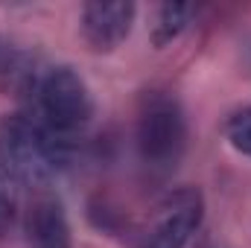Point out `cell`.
Listing matches in <instances>:
<instances>
[{
    "label": "cell",
    "mask_w": 251,
    "mask_h": 248,
    "mask_svg": "<svg viewBox=\"0 0 251 248\" xmlns=\"http://www.w3.org/2000/svg\"><path fill=\"white\" fill-rule=\"evenodd\" d=\"M0 167L9 178L44 190L64 173L67 149L32 114H6L0 117Z\"/></svg>",
    "instance_id": "cell-1"
},
{
    "label": "cell",
    "mask_w": 251,
    "mask_h": 248,
    "mask_svg": "<svg viewBox=\"0 0 251 248\" xmlns=\"http://www.w3.org/2000/svg\"><path fill=\"white\" fill-rule=\"evenodd\" d=\"M21 94L29 99L32 117L59 137L85 128L94 117L91 88L70 64L41 62Z\"/></svg>",
    "instance_id": "cell-2"
},
{
    "label": "cell",
    "mask_w": 251,
    "mask_h": 248,
    "mask_svg": "<svg viewBox=\"0 0 251 248\" xmlns=\"http://www.w3.org/2000/svg\"><path fill=\"white\" fill-rule=\"evenodd\" d=\"M134 143L140 161L155 173L178 167L187 149V117L181 102L167 91H146L137 105Z\"/></svg>",
    "instance_id": "cell-3"
},
{
    "label": "cell",
    "mask_w": 251,
    "mask_h": 248,
    "mask_svg": "<svg viewBox=\"0 0 251 248\" xmlns=\"http://www.w3.org/2000/svg\"><path fill=\"white\" fill-rule=\"evenodd\" d=\"M201 219H204L201 193L193 187L176 190L161 201V207L143 237V248H187L193 234L201 225Z\"/></svg>",
    "instance_id": "cell-4"
},
{
    "label": "cell",
    "mask_w": 251,
    "mask_h": 248,
    "mask_svg": "<svg viewBox=\"0 0 251 248\" xmlns=\"http://www.w3.org/2000/svg\"><path fill=\"white\" fill-rule=\"evenodd\" d=\"M137 6L120 0V3H85L82 6V38L94 53H111L123 44L134 26Z\"/></svg>",
    "instance_id": "cell-5"
},
{
    "label": "cell",
    "mask_w": 251,
    "mask_h": 248,
    "mask_svg": "<svg viewBox=\"0 0 251 248\" xmlns=\"http://www.w3.org/2000/svg\"><path fill=\"white\" fill-rule=\"evenodd\" d=\"M24 234L26 248H70V222L64 213V204L53 193H38L24 216Z\"/></svg>",
    "instance_id": "cell-6"
},
{
    "label": "cell",
    "mask_w": 251,
    "mask_h": 248,
    "mask_svg": "<svg viewBox=\"0 0 251 248\" xmlns=\"http://www.w3.org/2000/svg\"><path fill=\"white\" fill-rule=\"evenodd\" d=\"M193 15H196V6H193V3H161V6L155 9L152 29H149L152 47H155V50H164V47H170L176 38H181V32L190 26Z\"/></svg>",
    "instance_id": "cell-7"
},
{
    "label": "cell",
    "mask_w": 251,
    "mask_h": 248,
    "mask_svg": "<svg viewBox=\"0 0 251 248\" xmlns=\"http://www.w3.org/2000/svg\"><path fill=\"white\" fill-rule=\"evenodd\" d=\"M38 64H41V59H35L29 50L0 38V85L3 88H12L21 94Z\"/></svg>",
    "instance_id": "cell-8"
},
{
    "label": "cell",
    "mask_w": 251,
    "mask_h": 248,
    "mask_svg": "<svg viewBox=\"0 0 251 248\" xmlns=\"http://www.w3.org/2000/svg\"><path fill=\"white\" fill-rule=\"evenodd\" d=\"M225 140L251 158V108H240L225 120Z\"/></svg>",
    "instance_id": "cell-9"
}]
</instances>
